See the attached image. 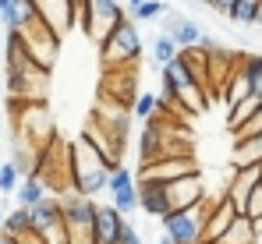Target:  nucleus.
I'll list each match as a JSON object with an SVG mask.
<instances>
[{
    "mask_svg": "<svg viewBox=\"0 0 262 244\" xmlns=\"http://www.w3.org/2000/svg\"><path fill=\"white\" fill-rule=\"evenodd\" d=\"M202 244H209V241H202Z\"/></svg>",
    "mask_w": 262,
    "mask_h": 244,
    "instance_id": "obj_35",
    "label": "nucleus"
},
{
    "mask_svg": "<svg viewBox=\"0 0 262 244\" xmlns=\"http://www.w3.org/2000/svg\"><path fill=\"white\" fill-rule=\"evenodd\" d=\"M117 244H142V237H138V230L131 227V223H124V230H121V241Z\"/></svg>",
    "mask_w": 262,
    "mask_h": 244,
    "instance_id": "obj_25",
    "label": "nucleus"
},
{
    "mask_svg": "<svg viewBox=\"0 0 262 244\" xmlns=\"http://www.w3.org/2000/svg\"><path fill=\"white\" fill-rule=\"evenodd\" d=\"M163 195H167V209L170 212H184L191 205H199L206 198V184H202V173H188V177H177L170 184H163Z\"/></svg>",
    "mask_w": 262,
    "mask_h": 244,
    "instance_id": "obj_6",
    "label": "nucleus"
},
{
    "mask_svg": "<svg viewBox=\"0 0 262 244\" xmlns=\"http://www.w3.org/2000/svg\"><path fill=\"white\" fill-rule=\"evenodd\" d=\"M255 110H259V99H255V96L241 99V103H237V106L230 110V117H227V127H230V131H237L241 124H248L252 117H255Z\"/></svg>",
    "mask_w": 262,
    "mask_h": 244,
    "instance_id": "obj_20",
    "label": "nucleus"
},
{
    "mask_svg": "<svg viewBox=\"0 0 262 244\" xmlns=\"http://www.w3.org/2000/svg\"><path fill=\"white\" fill-rule=\"evenodd\" d=\"M0 244H14V237H7V234H0Z\"/></svg>",
    "mask_w": 262,
    "mask_h": 244,
    "instance_id": "obj_29",
    "label": "nucleus"
},
{
    "mask_svg": "<svg viewBox=\"0 0 262 244\" xmlns=\"http://www.w3.org/2000/svg\"><path fill=\"white\" fill-rule=\"evenodd\" d=\"M234 205L227 202V195L223 198H209V216H206V230H202V241L216 244L220 237H223V230L234 223Z\"/></svg>",
    "mask_w": 262,
    "mask_h": 244,
    "instance_id": "obj_11",
    "label": "nucleus"
},
{
    "mask_svg": "<svg viewBox=\"0 0 262 244\" xmlns=\"http://www.w3.org/2000/svg\"><path fill=\"white\" fill-rule=\"evenodd\" d=\"M106 191H110V205H114L121 216H128V212L138 209V188H135L131 170L114 166V170H110V181H106Z\"/></svg>",
    "mask_w": 262,
    "mask_h": 244,
    "instance_id": "obj_7",
    "label": "nucleus"
},
{
    "mask_svg": "<svg viewBox=\"0 0 262 244\" xmlns=\"http://www.w3.org/2000/svg\"><path fill=\"white\" fill-rule=\"evenodd\" d=\"M152 57H156V64H160V68H167V64L177 57V42L170 39V36H163V32H160L156 42H152Z\"/></svg>",
    "mask_w": 262,
    "mask_h": 244,
    "instance_id": "obj_22",
    "label": "nucleus"
},
{
    "mask_svg": "<svg viewBox=\"0 0 262 244\" xmlns=\"http://www.w3.org/2000/svg\"><path fill=\"white\" fill-rule=\"evenodd\" d=\"M0 230H4V212H0Z\"/></svg>",
    "mask_w": 262,
    "mask_h": 244,
    "instance_id": "obj_32",
    "label": "nucleus"
},
{
    "mask_svg": "<svg viewBox=\"0 0 262 244\" xmlns=\"http://www.w3.org/2000/svg\"><path fill=\"white\" fill-rule=\"evenodd\" d=\"M4 234L7 237H21V234H32V216H29V209H14V212H7V219H4Z\"/></svg>",
    "mask_w": 262,
    "mask_h": 244,
    "instance_id": "obj_19",
    "label": "nucleus"
},
{
    "mask_svg": "<svg viewBox=\"0 0 262 244\" xmlns=\"http://www.w3.org/2000/svg\"><path fill=\"white\" fill-rule=\"evenodd\" d=\"M230 163H234V170H245V166H262V135H259V138H241V142H234Z\"/></svg>",
    "mask_w": 262,
    "mask_h": 244,
    "instance_id": "obj_14",
    "label": "nucleus"
},
{
    "mask_svg": "<svg viewBox=\"0 0 262 244\" xmlns=\"http://www.w3.org/2000/svg\"><path fill=\"white\" fill-rule=\"evenodd\" d=\"M43 198H46V184L39 177L29 173V177L18 184V205H21V209H32V205H39Z\"/></svg>",
    "mask_w": 262,
    "mask_h": 244,
    "instance_id": "obj_16",
    "label": "nucleus"
},
{
    "mask_svg": "<svg viewBox=\"0 0 262 244\" xmlns=\"http://www.w3.org/2000/svg\"><path fill=\"white\" fill-rule=\"evenodd\" d=\"M255 25H262V7H259V18H255Z\"/></svg>",
    "mask_w": 262,
    "mask_h": 244,
    "instance_id": "obj_31",
    "label": "nucleus"
},
{
    "mask_svg": "<svg viewBox=\"0 0 262 244\" xmlns=\"http://www.w3.org/2000/svg\"><path fill=\"white\" fill-rule=\"evenodd\" d=\"M259 241V234H255V223L252 219H245V216H234V223L223 230V237L216 244H255Z\"/></svg>",
    "mask_w": 262,
    "mask_h": 244,
    "instance_id": "obj_15",
    "label": "nucleus"
},
{
    "mask_svg": "<svg viewBox=\"0 0 262 244\" xmlns=\"http://www.w3.org/2000/svg\"><path fill=\"white\" fill-rule=\"evenodd\" d=\"M106 181H110V166L103 163V156L89 145L85 138L68 145V184H71L75 195H85L89 198V195L103 191Z\"/></svg>",
    "mask_w": 262,
    "mask_h": 244,
    "instance_id": "obj_1",
    "label": "nucleus"
},
{
    "mask_svg": "<svg viewBox=\"0 0 262 244\" xmlns=\"http://www.w3.org/2000/svg\"><path fill=\"white\" fill-rule=\"evenodd\" d=\"M138 53H142V36L135 29V21L124 18L110 29V36L99 42V57L106 64V71H124V68H135L138 64Z\"/></svg>",
    "mask_w": 262,
    "mask_h": 244,
    "instance_id": "obj_2",
    "label": "nucleus"
},
{
    "mask_svg": "<svg viewBox=\"0 0 262 244\" xmlns=\"http://www.w3.org/2000/svg\"><path fill=\"white\" fill-rule=\"evenodd\" d=\"M124 223H128V216H121L114 205H96V216H92V237H96V244H117Z\"/></svg>",
    "mask_w": 262,
    "mask_h": 244,
    "instance_id": "obj_9",
    "label": "nucleus"
},
{
    "mask_svg": "<svg viewBox=\"0 0 262 244\" xmlns=\"http://www.w3.org/2000/svg\"><path fill=\"white\" fill-rule=\"evenodd\" d=\"M188 173H195L191 156H167V160H152L142 166V181H149V184H170Z\"/></svg>",
    "mask_w": 262,
    "mask_h": 244,
    "instance_id": "obj_8",
    "label": "nucleus"
},
{
    "mask_svg": "<svg viewBox=\"0 0 262 244\" xmlns=\"http://www.w3.org/2000/svg\"><path fill=\"white\" fill-rule=\"evenodd\" d=\"M131 117H138V121H156V96H149V92H138L135 96V103H131Z\"/></svg>",
    "mask_w": 262,
    "mask_h": 244,
    "instance_id": "obj_21",
    "label": "nucleus"
},
{
    "mask_svg": "<svg viewBox=\"0 0 262 244\" xmlns=\"http://www.w3.org/2000/svg\"><path fill=\"white\" fill-rule=\"evenodd\" d=\"M160 244H174V241H170V237H167V234H163V237H160Z\"/></svg>",
    "mask_w": 262,
    "mask_h": 244,
    "instance_id": "obj_30",
    "label": "nucleus"
},
{
    "mask_svg": "<svg viewBox=\"0 0 262 244\" xmlns=\"http://www.w3.org/2000/svg\"><path fill=\"white\" fill-rule=\"evenodd\" d=\"M138 209H145V212L156 216V219L170 216V209H167V195H163V184H149V181H142V184H138Z\"/></svg>",
    "mask_w": 262,
    "mask_h": 244,
    "instance_id": "obj_13",
    "label": "nucleus"
},
{
    "mask_svg": "<svg viewBox=\"0 0 262 244\" xmlns=\"http://www.w3.org/2000/svg\"><path fill=\"white\" fill-rule=\"evenodd\" d=\"M202 4H206V7H213V11H220V14H227L234 0H202Z\"/></svg>",
    "mask_w": 262,
    "mask_h": 244,
    "instance_id": "obj_26",
    "label": "nucleus"
},
{
    "mask_svg": "<svg viewBox=\"0 0 262 244\" xmlns=\"http://www.w3.org/2000/svg\"><path fill=\"white\" fill-rule=\"evenodd\" d=\"M206 216H209V198H202L199 205L184 209V212H170L163 216V234L174 244H202V230H206Z\"/></svg>",
    "mask_w": 262,
    "mask_h": 244,
    "instance_id": "obj_4",
    "label": "nucleus"
},
{
    "mask_svg": "<svg viewBox=\"0 0 262 244\" xmlns=\"http://www.w3.org/2000/svg\"><path fill=\"white\" fill-rule=\"evenodd\" d=\"M163 36H170V39L177 42V50H191V46H199V39H202V25L191 21V18L181 14V11H167Z\"/></svg>",
    "mask_w": 262,
    "mask_h": 244,
    "instance_id": "obj_10",
    "label": "nucleus"
},
{
    "mask_svg": "<svg viewBox=\"0 0 262 244\" xmlns=\"http://www.w3.org/2000/svg\"><path fill=\"white\" fill-rule=\"evenodd\" d=\"M163 88H170L177 99V106L184 114H202L206 110V88L199 85V78L188 71V64L174 57L167 68H163Z\"/></svg>",
    "mask_w": 262,
    "mask_h": 244,
    "instance_id": "obj_3",
    "label": "nucleus"
},
{
    "mask_svg": "<svg viewBox=\"0 0 262 244\" xmlns=\"http://www.w3.org/2000/svg\"><path fill=\"white\" fill-rule=\"evenodd\" d=\"M259 188H262V173H259Z\"/></svg>",
    "mask_w": 262,
    "mask_h": 244,
    "instance_id": "obj_34",
    "label": "nucleus"
},
{
    "mask_svg": "<svg viewBox=\"0 0 262 244\" xmlns=\"http://www.w3.org/2000/svg\"><path fill=\"white\" fill-rule=\"evenodd\" d=\"M14 244H43V237L32 230V234H21V237H14Z\"/></svg>",
    "mask_w": 262,
    "mask_h": 244,
    "instance_id": "obj_27",
    "label": "nucleus"
},
{
    "mask_svg": "<svg viewBox=\"0 0 262 244\" xmlns=\"http://www.w3.org/2000/svg\"><path fill=\"white\" fill-rule=\"evenodd\" d=\"M18 177H21L18 166H14V163H4V166H0V191H4V195L18 191Z\"/></svg>",
    "mask_w": 262,
    "mask_h": 244,
    "instance_id": "obj_24",
    "label": "nucleus"
},
{
    "mask_svg": "<svg viewBox=\"0 0 262 244\" xmlns=\"http://www.w3.org/2000/svg\"><path fill=\"white\" fill-rule=\"evenodd\" d=\"M60 212H64V227H68V237H71V244H96V237H92V216H96V202H92V198L68 191V195L60 198Z\"/></svg>",
    "mask_w": 262,
    "mask_h": 244,
    "instance_id": "obj_5",
    "label": "nucleus"
},
{
    "mask_svg": "<svg viewBox=\"0 0 262 244\" xmlns=\"http://www.w3.org/2000/svg\"><path fill=\"white\" fill-rule=\"evenodd\" d=\"M241 71H245V78H248V92L262 103V57L259 53L245 57V60H241Z\"/></svg>",
    "mask_w": 262,
    "mask_h": 244,
    "instance_id": "obj_18",
    "label": "nucleus"
},
{
    "mask_svg": "<svg viewBox=\"0 0 262 244\" xmlns=\"http://www.w3.org/2000/svg\"><path fill=\"white\" fill-rule=\"evenodd\" d=\"M128 4H131V7H135V4H142V0H128Z\"/></svg>",
    "mask_w": 262,
    "mask_h": 244,
    "instance_id": "obj_33",
    "label": "nucleus"
},
{
    "mask_svg": "<svg viewBox=\"0 0 262 244\" xmlns=\"http://www.w3.org/2000/svg\"><path fill=\"white\" fill-rule=\"evenodd\" d=\"M259 7H262V0H234V4H230V11H227V18H230V21H237V25H255Z\"/></svg>",
    "mask_w": 262,
    "mask_h": 244,
    "instance_id": "obj_17",
    "label": "nucleus"
},
{
    "mask_svg": "<svg viewBox=\"0 0 262 244\" xmlns=\"http://www.w3.org/2000/svg\"><path fill=\"white\" fill-rule=\"evenodd\" d=\"M36 18H39L36 0H14V4H11V11H7L0 21H4V29H7V32H21V29H29Z\"/></svg>",
    "mask_w": 262,
    "mask_h": 244,
    "instance_id": "obj_12",
    "label": "nucleus"
},
{
    "mask_svg": "<svg viewBox=\"0 0 262 244\" xmlns=\"http://www.w3.org/2000/svg\"><path fill=\"white\" fill-rule=\"evenodd\" d=\"M11 4H14V0H0V18H4V14L11 11Z\"/></svg>",
    "mask_w": 262,
    "mask_h": 244,
    "instance_id": "obj_28",
    "label": "nucleus"
},
{
    "mask_svg": "<svg viewBox=\"0 0 262 244\" xmlns=\"http://www.w3.org/2000/svg\"><path fill=\"white\" fill-rule=\"evenodd\" d=\"M160 14H167V4L163 0H142V4L131 7V18L135 21H149V18H160Z\"/></svg>",
    "mask_w": 262,
    "mask_h": 244,
    "instance_id": "obj_23",
    "label": "nucleus"
}]
</instances>
